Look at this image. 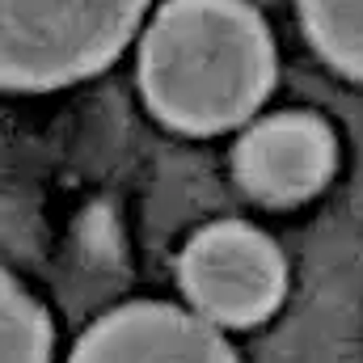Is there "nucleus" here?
<instances>
[{
	"instance_id": "f257e3e1",
	"label": "nucleus",
	"mask_w": 363,
	"mask_h": 363,
	"mask_svg": "<svg viewBox=\"0 0 363 363\" xmlns=\"http://www.w3.org/2000/svg\"><path fill=\"white\" fill-rule=\"evenodd\" d=\"M274 43L250 0H165L140 43V93L182 135H220L274 89Z\"/></svg>"
},
{
	"instance_id": "f03ea898",
	"label": "nucleus",
	"mask_w": 363,
	"mask_h": 363,
	"mask_svg": "<svg viewBox=\"0 0 363 363\" xmlns=\"http://www.w3.org/2000/svg\"><path fill=\"white\" fill-rule=\"evenodd\" d=\"M148 0H4V89L47 93L118 60Z\"/></svg>"
},
{
	"instance_id": "7ed1b4c3",
	"label": "nucleus",
	"mask_w": 363,
	"mask_h": 363,
	"mask_svg": "<svg viewBox=\"0 0 363 363\" xmlns=\"http://www.w3.org/2000/svg\"><path fill=\"white\" fill-rule=\"evenodd\" d=\"M178 283L207 321L245 330L279 308L287 291V267L267 233L241 220H216L186 241Z\"/></svg>"
},
{
	"instance_id": "20e7f679",
	"label": "nucleus",
	"mask_w": 363,
	"mask_h": 363,
	"mask_svg": "<svg viewBox=\"0 0 363 363\" xmlns=\"http://www.w3.org/2000/svg\"><path fill=\"white\" fill-rule=\"evenodd\" d=\"M338 169V140L325 118L283 110L258 118L233 148V174L262 207H296Z\"/></svg>"
},
{
	"instance_id": "39448f33",
	"label": "nucleus",
	"mask_w": 363,
	"mask_h": 363,
	"mask_svg": "<svg viewBox=\"0 0 363 363\" xmlns=\"http://www.w3.org/2000/svg\"><path fill=\"white\" fill-rule=\"evenodd\" d=\"M77 359H237L233 342L199 308L186 313L165 300H135L97 317L81 342Z\"/></svg>"
},
{
	"instance_id": "423d86ee",
	"label": "nucleus",
	"mask_w": 363,
	"mask_h": 363,
	"mask_svg": "<svg viewBox=\"0 0 363 363\" xmlns=\"http://www.w3.org/2000/svg\"><path fill=\"white\" fill-rule=\"evenodd\" d=\"M296 13L313 51L363 85V0H296Z\"/></svg>"
},
{
	"instance_id": "0eeeda50",
	"label": "nucleus",
	"mask_w": 363,
	"mask_h": 363,
	"mask_svg": "<svg viewBox=\"0 0 363 363\" xmlns=\"http://www.w3.org/2000/svg\"><path fill=\"white\" fill-rule=\"evenodd\" d=\"M55 347V330H51V317L47 308L17 283L4 274V359L13 363H34L47 359Z\"/></svg>"
}]
</instances>
